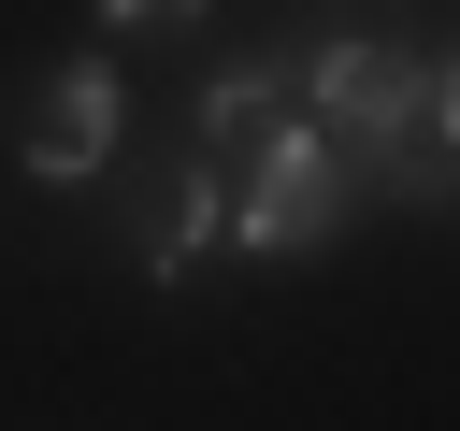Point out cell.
<instances>
[{
	"label": "cell",
	"mask_w": 460,
	"mask_h": 431,
	"mask_svg": "<svg viewBox=\"0 0 460 431\" xmlns=\"http://www.w3.org/2000/svg\"><path fill=\"white\" fill-rule=\"evenodd\" d=\"M302 72V115L331 129V158H345V187L359 201H460V158L431 144V57H402V43H316V57H288Z\"/></svg>",
	"instance_id": "6da1fadb"
},
{
	"label": "cell",
	"mask_w": 460,
	"mask_h": 431,
	"mask_svg": "<svg viewBox=\"0 0 460 431\" xmlns=\"http://www.w3.org/2000/svg\"><path fill=\"white\" fill-rule=\"evenodd\" d=\"M216 187H230V244H259V259H302V244H331V230L359 216V187H345L331 129L302 115V86L216 144Z\"/></svg>",
	"instance_id": "7a4b0ae2"
},
{
	"label": "cell",
	"mask_w": 460,
	"mask_h": 431,
	"mask_svg": "<svg viewBox=\"0 0 460 431\" xmlns=\"http://www.w3.org/2000/svg\"><path fill=\"white\" fill-rule=\"evenodd\" d=\"M115 129H129V86H115V57H72L58 86H43V115H29V187H86L101 158H115Z\"/></svg>",
	"instance_id": "3957f363"
},
{
	"label": "cell",
	"mask_w": 460,
	"mask_h": 431,
	"mask_svg": "<svg viewBox=\"0 0 460 431\" xmlns=\"http://www.w3.org/2000/svg\"><path fill=\"white\" fill-rule=\"evenodd\" d=\"M288 86H302L288 57H230V72H201V115H187V158H216V144H230L244 115H273Z\"/></svg>",
	"instance_id": "277c9868"
},
{
	"label": "cell",
	"mask_w": 460,
	"mask_h": 431,
	"mask_svg": "<svg viewBox=\"0 0 460 431\" xmlns=\"http://www.w3.org/2000/svg\"><path fill=\"white\" fill-rule=\"evenodd\" d=\"M201 244H230V187H216V158H187V187H172V216L144 230V273L172 287V273H187Z\"/></svg>",
	"instance_id": "5b68a950"
},
{
	"label": "cell",
	"mask_w": 460,
	"mask_h": 431,
	"mask_svg": "<svg viewBox=\"0 0 460 431\" xmlns=\"http://www.w3.org/2000/svg\"><path fill=\"white\" fill-rule=\"evenodd\" d=\"M101 29H201V0H101Z\"/></svg>",
	"instance_id": "8992f818"
},
{
	"label": "cell",
	"mask_w": 460,
	"mask_h": 431,
	"mask_svg": "<svg viewBox=\"0 0 460 431\" xmlns=\"http://www.w3.org/2000/svg\"><path fill=\"white\" fill-rule=\"evenodd\" d=\"M431 144L460 158V57H431Z\"/></svg>",
	"instance_id": "52a82bcc"
}]
</instances>
